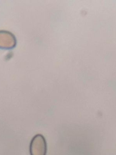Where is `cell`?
Listing matches in <instances>:
<instances>
[{
    "instance_id": "6da1fadb",
    "label": "cell",
    "mask_w": 116,
    "mask_h": 155,
    "mask_svg": "<svg viewBox=\"0 0 116 155\" xmlns=\"http://www.w3.org/2000/svg\"><path fill=\"white\" fill-rule=\"evenodd\" d=\"M47 152V142L44 137L40 134L34 136L30 144L31 155H46Z\"/></svg>"
}]
</instances>
